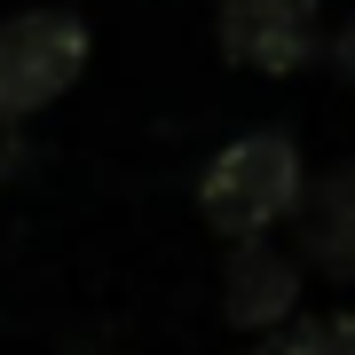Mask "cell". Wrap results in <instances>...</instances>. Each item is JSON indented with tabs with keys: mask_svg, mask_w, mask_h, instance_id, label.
<instances>
[{
	"mask_svg": "<svg viewBox=\"0 0 355 355\" xmlns=\"http://www.w3.org/2000/svg\"><path fill=\"white\" fill-rule=\"evenodd\" d=\"M300 198H308L300 150H292V135H277V127L229 142V150L205 166V182H198V214L214 221L229 245H237V237H261V229L284 221Z\"/></svg>",
	"mask_w": 355,
	"mask_h": 355,
	"instance_id": "6da1fadb",
	"label": "cell"
},
{
	"mask_svg": "<svg viewBox=\"0 0 355 355\" xmlns=\"http://www.w3.org/2000/svg\"><path fill=\"white\" fill-rule=\"evenodd\" d=\"M87 71V24L55 8H24L0 24V127L48 111L71 79Z\"/></svg>",
	"mask_w": 355,
	"mask_h": 355,
	"instance_id": "7a4b0ae2",
	"label": "cell"
},
{
	"mask_svg": "<svg viewBox=\"0 0 355 355\" xmlns=\"http://www.w3.org/2000/svg\"><path fill=\"white\" fill-rule=\"evenodd\" d=\"M214 32H221V55L245 71H300L324 48L316 0H221Z\"/></svg>",
	"mask_w": 355,
	"mask_h": 355,
	"instance_id": "3957f363",
	"label": "cell"
},
{
	"mask_svg": "<svg viewBox=\"0 0 355 355\" xmlns=\"http://www.w3.org/2000/svg\"><path fill=\"white\" fill-rule=\"evenodd\" d=\"M300 308V268H292L268 237H237L229 253V277H221V316L237 331H268Z\"/></svg>",
	"mask_w": 355,
	"mask_h": 355,
	"instance_id": "277c9868",
	"label": "cell"
},
{
	"mask_svg": "<svg viewBox=\"0 0 355 355\" xmlns=\"http://www.w3.org/2000/svg\"><path fill=\"white\" fill-rule=\"evenodd\" d=\"M300 245L331 284H355V158L300 198Z\"/></svg>",
	"mask_w": 355,
	"mask_h": 355,
	"instance_id": "5b68a950",
	"label": "cell"
},
{
	"mask_svg": "<svg viewBox=\"0 0 355 355\" xmlns=\"http://www.w3.org/2000/svg\"><path fill=\"white\" fill-rule=\"evenodd\" d=\"M261 355H355V324L347 316H300V324L284 316V331Z\"/></svg>",
	"mask_w": 355,
	"mask_h": 355,
	"instance_id": "8992f818",
	"label": "cell"
},
{
	"mask_svg": "<svg viewBox=\"0 0 355 355\" xmlns=\"http://www.w3.org/2000/svg\"><path fill=\"white\" fill-rule=\"evenodd\" d=\"M331 64H340V71H347V87H355V24H347L340 40H331Z\"/></svg>",
	"mask_w": 355,
	"mask_h": 355,
	"instance_id": "52a82bcc",
	"label": "cell"
}]
</instances>
